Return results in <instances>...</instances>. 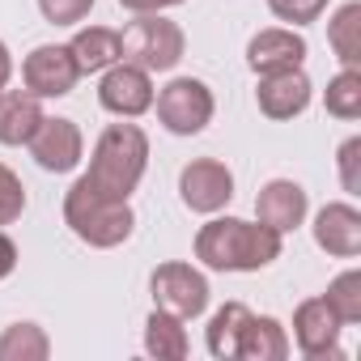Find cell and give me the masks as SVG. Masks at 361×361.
I'll return each instance as SVG.
<instances>
[{
  "mask_svg": "<svg viewBox=\"0 0 361 361\" xmlns=\"http://www.w3.org/2000/svg\"><path fill=\"white\" fill-rule=\"evenodd\" d=\"M281 247L285 234L243 217H213L196 234V259L213 272H259L272 259H281Z\"/></svg>",
  "mask_w": 361,
  "mask_h": 361,
  "instance_id": "cell-1",
  "label": "cell"
},
{
  "mask_svg": "<svg viewBox=\"0 0 361 361\" xmlns=\"http://www.w3.org/2000/svg\"><path fill=\"white\" fill-rule=\"evenodd\" d=\"M145 166H149V136L136 123H111L90 153L85 183L111 200H132V192L145 178Z\"/></svg>",
  "mask_w": 361,
  "mask_h": 361,
  "instance_id": "cell-2",
  "label": "cell"
},
{
  "mask_svg": "<svg viewBox=\"0 0 361 361\" xmlns=\"http://www.w3.org/2000/svg\"><path fill=\"white\" fill-rule=\"evenodd\" d=\"M64 226H68L81 243H90V247H98V251H111V247H119V243L132 238L136 213H132L128 200H111V196L94 192V188L85 183V174H81L77 183L68 188V196H64Z\"/></svg>",
  "mask_w": 361,
  "mask_h": 361,
  "instance_id": "cell-3",
  "label": "cell"
},
{
  "mask_svg": "<svg viewBox=\"0 0 361 361\" xmlns=\"http://www.w3.org/2000/svg\"><path fill=\"white\" fill-rule=\"evenodd\" d=\"M119 51L128 64H140L145 73H170L188 51V35L161 13H136V22H128L119 35Z\"/></svg>",
  "mask_w": 361,
  "mask_h": 361,
  "instance_id": "cell-4",
  "label": "cell"
},
{
  "mask_svg": "<svg viewBox=\"0 0 361 361\" xmlns=\"http://www.w3.org/2000/svg\"><path fill=\"white\" fill-rule=\"evenodd\" d=\"M157 106V123L170 136H200L213 123V90L200 77H174L170 85H161V94H153Z\"/></svg>",
  "mask_w": 361,
  "mask_h": 361,
  "instance_id": "cell-5",
  "label": "cell"
},
{
  "mask_svg": "<svg viewBox=\"0 0 361 361\" xmlns=\"http://www.w3.org/2000/svg\"><path fill=\"white\" fill-rule=\"evenodd\" d=\"M149 289H153V306H157V310H170V314H178L183 323H188V319H200V314L209 310V293H213L200 268L178 264V259L153 268Z\"/></svg>",
  "mask_w": 361,
  "mask_h": 361,
  "instance_id": "cell-6",
  "label": "cell"
},
{
  "mask_svg": "<svg viewBox=\"0 0 361 361\" xmlns=\"http://www.w3.org/2000/svg\"><path fill=\"white\" fill-rule=\"evenodd\" d=\"M153 73H145L140 64H128V60H115L111 68H102V81H98V102L102 111L119 115V119H136L145 111H153Z\"/></svg>",
  "mask_w": 361,
  "mask_h": 361,
  "instance_id": "cell-7",
  "label": "cell"
},
{
  "mask_svg": "<svg viewBox=\"0 0 361 361\" xmlns=\"http://www.w3.org/2000/svg\"><path fill=\"white\" fill-rule=\"evenodd\" d=\"M178 196H183V204L192 213L213 217L234 200V174L217 157H196V161L183 166V174H178Z\"/></svg>",
  "mask_w": 361,
  "mask_h": 361,
  "instance_id": "cell-8",
  "label": "cell"
},
{
  "mask_svg": "<svg viewBox=\"0 0 361 361\" xmlns=\"http://www.w3.org/2000/svg\"><path fill=\"white\" fill-rule=\"evenodd\" d=\"M22 81L35 98H68L81 81V68L68 43H43L22 60Z\"/></svg>",
  "mask_w": 361,
  "mask_h": 361,
  "instance_id": "cell-9",
  "label": "cell"
},
{
  "mask_svg": "<svg viewBox=\"0 0 361 361\" xmlns=\"http://www.w3.org/2000/svg\"><path fill=\"white\" fill-rule=\"evenodd\" d=\"M30 145V157L47 170V174H68L81 166L85 157V136L73 119L64 115H43V123L35 128V136L26 140Z\"/></svg>",
  "mask_w": 361,
  "mask_h": 361,
  "instance_id": "cell-10",
  "label": "cell"
},
{
  "mask_svg": "<svg viewBox=\"0 0 361 361\" xmlns=\"http://www.w3.org/2000/svg\"><path fill=\"white\" fill-rule=\"evenodd\" d=\"M340 331H344V323L336 319V310L327 306V298H306L293 310V340H298L302 357H310V361L344 357L340 353Z\"/></svg>",
  "mask_w": 361,
  "mask_h": 361,
  "instance_id": "cell-11",
  "label": "cell"
},
{
  "mask_svg": "<svg viewBox=\"0 0 361 361\" xmlns=\"http://www.w3.org/2000/svg\"><path fill=\"white\" fill-rule=\"evenodd\" d=\"M310 77L302 68H281V73H259V90H255V102L268 119L285 123V119H298L306 106H310Z\"/></svg>",
  "mask_w": 361,
  "mask_h": 361,
  "instance_id": "cell-12",
  "label": "cell"
},
{
  "mask_svg": "<svg viewBox=\"0 0 361 361\" xmlns=\"http://www.w3.org/2000/svg\"><path fill=\"white\" fill-rule=\"evenodd\" d=\"M306 209H310L306 188L293 183V178H268L255 196V221L272 226L276 234H293L306 221Z\"/></svg>",
  "mask_w": 361,
  "mask_h": 361,
  "instance_id": "cell-13",
  "label": "cell"
},
{
  "mask_svg": "<svg viewBox=\"0 0 361 361\" xmlns=\"http://www.w3.org/2000/svg\"><path fill=\"white\" fill-rule=\"evenodd\" d=\"M314 243L319 251L336 255V259H357L361 255V213L348 200H331L314 213Z\"/></svg>",
  "mask_w": 361,
  "mask_h": 361,
  "instance_id": "cell-14",
  "label": "cell"
},
{
  "mask_svg": "<svg viewBox=\"0 0 361 361\" xmlns=\"http://www.w3.org/2000/svg\"><path fill=\"white\" fill-rule=\"evenodd\" d=\"M306 39L293 26H268L247 43V64L251 73H281V68H302L306 64Z\"/></svg>",
  "mask_w": 361,
  "mask_h": 361,
  "instance_id": "cell-15",
  "label": "cell"
},
{
  "mask_svg": "<svg viewBox=\"0 0 361 361\" xmlns=\"http://www.w3.org/2000/svg\"><path fill=\"white\" fill-rule=\"evenodd\" d=\"M43 123V98H35L30 90H0V145H26L35 136V128Z\"/></svg>",
  "mask_w": 361,
  "mask_h": 361,
  "instance_id": "cell-16",
  "label": "cell"
},
{
  "mask_svg": "<svg viewBox=\"0 0 361 361\" xmlns=\"http://www.w3.org/2000/svg\"><path fill=\"white\" fill-rule=\"evenodd\" d=\"M238 361H285L289 357V331L272 314H251L238 336Z\"/></svg>",
  "mask_w": 361,
  "mask_h": 361,
  "instance_id": "cell-17",
  "label": "cell"
},
{
  "mask_svg": "<svg viewBox=\"0 0 361 361\" xmlns=\"http://www.w3.org/2000/svg\"><path fill=\"white\" fill-rule=\"evenodd\" d=\"M68 51H73L81 77H85V73H102V68H111L115 60H123V51H119V30H111V26H81V30L73 35Z\"/></svg>",
  "mask_w": 361,
  "mask_h": 361,
  "instance_id": "cell-18",
  "label": "cell"
},
{
  "mask_svg": "<svg viewBox=\"0 0 361 361\" xmlns=\"http://www.w3.org/2000/svg\"><path fill=\"white\" fill-rule=\"evenodd\" d=\"M188 348H192V344H188V327H183V319L153 306V314L145 319V353L157 357V361H183Z\"/></svg>",
  "mask_w": 361,
  "mask_h": 361,
  "instance_id": "cell-19",
  "label": "cell"
},
{
  "mask_svg": "<svg viewBox=\"0 0 361 361\" xmlns=\"http://www.w3.org/2000/svg\"><path fill=\"white\" fill-rule=\"evenodd\" d=\"M247 319H251V310H247L243 302H226V306L209 319L204 344H209V353H213L217 361H234V353H238V336H243Z\"/></svg>",
  "mask_w": 361,
  "mask_h": 361,
  "instance_id": "cell-20",
  "label": "cell"
},
{
  "mask_svg": "<svg viewBox=\"0 0 361 361\" xmlns=\"http://www.w3.org/2000/svg\"><path fill=\"white\" fill-rule=\"evenodd\" d=\"M357 35H361V5L348 0V5H340L331 13V22H327V43H331V51H336V60L344 68H357V60H361V39Z\"/></svg>",
  "mask_w": 361,
  "mask_h": 361,
  "instance_id": "cell-21",
  "label": "cell"
},
{
  "mask_svg": "<svg viewBox=\"0 0 361 361\" xmlns=\"http://www.w3.org/2000/svg\"><path fill=\"white\" fill-rule=\"evenodd\" d=\"M51 340L39 323H13L0 331V361H47Z\"/></svg>",
  "mask_w": 361,
  "mask_h": 361,
  "instance_id": "cell-22",
  "label": "cell"
},
{
  "mask_svg": "<svg viewBox=\"0 0 361 361\" xmlns=\"http://www.w3.org/2000/svg\"><path fill=\"white\" fill-rule=\"evenodd\" d=\"M323 106H327V115H336V119H357V115H361V73H357V68H340V73L327 81Z\"/></svg>",
  "mask_w": 361,
  "mask_h": 361,
  "instance_id": "cell-23",
  "label": "cell"
},
{
  "mask_svg": "<svg viewBox=\"0 0 361 361\" xmlns=\"http://www.w3.org/2000/svg\"><path fill=\"white\" fill-rule=\"evenodd\" d=\"M327 306L336 310V319L344 323V327H353V323H361V272L357 268H348V272H340L331 285H327Z\"/></svg>",
  "mask_w": 361,
  "mask_h": 361,
  "instance_id": "cell-24",
  "label": "cell"
},
{
  "mask_svg": "<svg viewBox=\"0 0 361 361\" xmlns=\"http://www.w3.org/2000/svg\"><path fill=\"white\" fill-rule=\"evenodd\" d=\"M22 213H26V188H22V178L0 161V226H13Z\"/></svg>",
  "mask_w": 361,
  "mask_h": 361,
  "instance_id": "cell-25",
  "label": "cell"
},
{
  "mask_svg": "<svg viewBox=\"0 0 361 361\" xmlns=\"http://www.w3.org/2000/svg\"><path fill=\"white\" fill-rule=\"evenodd\" d=\"M327 5H331V0H268V9H272L281 22H289V26H310V22H319V18L327 13Z\"/></svg>",
  "mask_w": 361,
  "mask_h": 361,
  "instance_id": "cell-26",
  "label": "cell"
},
{
  "mask_svg": "<svg viewBox=\"0 0 361 361\" xmlns=\"http://www.w3.org/2000/svg\"><path fill=\"white\" fill-rule=\"evenodd\" d=\"M98 0H39V13L51 22V26H77L90 18V9Z\"/></svg>",
  "mask_w": 361,
  "mask_h": 361,
  "instance_id": "cell-27",
  "label": "cell"
},
{
  "mask_svg": "<svg viewBox=\"0 0 361 361\" xmlns=\"http://www.w3.org/2000/svg\"><path fill=\"white\" fill-rule=\"evenodd\" d=\"M357 161H361V136H348V140L340 145V153H336V166H340V188H344L348 196H357V192H361Z\"/></svg>",
  "mask_w": 361,
  "mask_h": 361,
  "instance_id": "cell-28",
  "label": "cell"
},
{
  "mask_svg": "<svg viewBox=\"0 0 361 361\" xmlns=\"http://www.w3.org/2000/svg\"><path fill=\"white\" fill-rule=\"evenodd\" d=\"M13 268H18V243L0 230V281L5 276H13Z\"/></svg>",
  "mask_w": 361,
  "mask_h": 361,
  "instance_id": "cell-29",
  "label": "cell"
},
{
  "mask_svg": "<svg viewBox=\"0 0 361 361\" xmlns=\"http://www.w3.org/2000/svg\"><path fill=\"white\" fill-rule=\"evenodd\" d=\"M128 13H161V9H174V5H188V0H119Z\"/></svg>",
  "mask_w": 361,
  "mask_h": 361,
  "instance_id": "cell-30",
  "label": "cell"
},
{
  "mask_svg": "<svg viewBox=\"0 0 361 361\" xmlns=\"http://www.w3.org/2000/svg\"><path fill=\"white\" fill-rule=\"evenodd\" d=\"M9 77H13V56H9V47H5V39H0V90L9 85Z\"/></svg>",
  "mask_w": 361,
  "mask_h": 361,
  "instance_id": "cell-31",
  "label": "cell"
}]
</instances>
